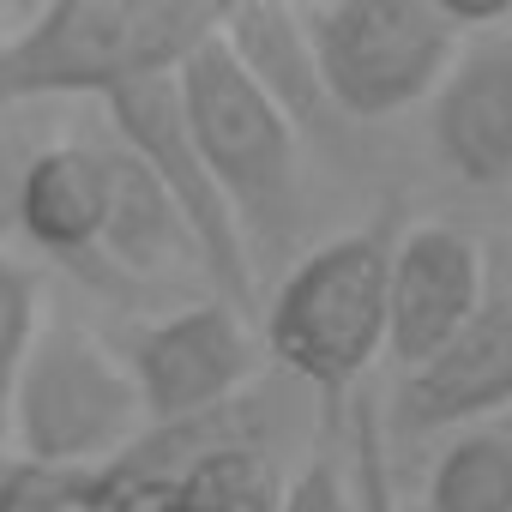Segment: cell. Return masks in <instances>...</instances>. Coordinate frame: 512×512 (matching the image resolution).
Masks as SVG:
<instances>
[{
    "mask_svg": "<svg viewBox=\"0 0 512 512\" xmlns=\"http://www.w3.org/2000/svg\"><path fill=\"white\" fill-rule=\"evenodd\" d=\"M482 253L452 223H410L392 241L386 272V356L416 368L482 308Z\"/></svg>",
    "mask_w": 512,
    "mask_h": 512,
    "instance_id": "30bf717a",
    "label": "cell"
},
{
    "mask_svg": "<svg viewBox=\"0 0 512 512\" xmlns=\"http://www.w3.org/2000/svg\"><path fill=\"white\" fill-rule=\"evenodd\" d=\"M296 13L338 121L404 115L446 79L470 31L506 19V7H458V0H326Z\"/></svg>",
    "mask_w": 512,
    "mask_h": 512,
    "instance_id": "277c9868",
    "label": "cell"
},
{
    "mask_svg": "<svg viewBox=\"0 0 512 512\" xmlns=\"http://www.w3.org/2000/svg\"><path fill=\"white\" fill-rule=\"evenodd\" d=\"M223 49L235 55V67L260 85V97L296 127V133H332V103L320 91V67L302 31L296 7H278V0H253V7H223L217 25Z\"/></svg>",
    "mask_w": 512,
    "mask_h": 512,
    "instance_id": "8fae6325",
    "label": "cell"
},
{
    "mask_svg": "<svg viewBox=\"0 0 512 512\" xmlns=\"http://www.w3.org/2000/svg\"><path fill=\"white\" fill-rule=\"evenodd\" d=\"M103 266L127 272V278H157V272H175L181 260H193V241L175 217V205L163 199V187L151 181V169L121 151V145H103Z\"/></svg>",
    "mask_w": 512,
    "mask_h": 512,
    "instance_id": "4fadbf2b",
    "label": "cell"
},
{
    "mask_svg": "<svg viewBox=\"0 0 512 512\" xmlns=\"http://www.w3.org/2000/svg\"><path fill=\"white\" fill-rule=\"evenodd\" d=\"M422 512H512V428H464L428 470Z\"/></svg>",
    "mask_w": 512,
    "mask_h": 512,
    "instance_id": "5bb4252c",
    "label": "cell"
},
{
    "mask_svg": "<svg viewBox=\"0 0 512 512\" xmlns=\"http://www.w3.org/2000/svg\"><path fill=\"white\" fill-rule=\"evenodd\" d=\"M103 103H109V121H115V145L133 151L151 169V181L163 187V199L175 205V217L193 241V266L211 278L217 302H229L241 320H253L260 314V278H253V260H247L241 229H235L211 169L193 151L175 79H145V85H127Z\"/></svg>",
    "mask_w": 512,
    "mask_h": 512,
    "instance_id": "8992f818",
    "label": "cell"
},
{
    "mask_svg": "<svg viewBox=\"0 0 512 512\" xmlns=\"http://www.w3.org/2000/svg\"><path fill=\"white\" fill-rule=\"evenodd\" d=\"M223 25L205 0H55L0 43V115L37 97H115L175 79Z\"/></svg>",
    "mask_w": 512,
    "mask_h": 512,
    "instance_id": "6da1fadb",
    "label": "cell"
},
{
    "mask_svg": "<svg viewBox=\"0 0 512 512\" xmlns=\"http://www.w3.org/2000/svg\"><path fill=\"white\" fill-rule=\"evenodd\" d=\"M37 278L25 272V260L0 253V446H7V410H13V386L25 374V356L37 344Z\"/></svg>",
    "mask_w": 512,
    "mask_h": 512,
    "instance_id": "2e32d148",
    "label": "cell"
},
{
    "mask_svg": "<svg viewBox=\"0 0 512 512\" xmlns=\"http://www.w3.org/2000/svg\"><path fill=\"white\" fill-rule=\"evenodd\" d=\"M434 157L464 187L512 181V7L506 19L470 31L434 85Z\"/></svg>",
    "mask_w": 512,
    "mask_h": 512,
    "instance_id": "9c48e42d",
    "label": "cell"
},
{
    "mask_svg": "<svg viewBox=\"0 0 512 512\" xmlns=\"http://www.w3.org/2000/svg\"><path fill=\"white\" fill-rule=\"evenodd\" d=\"M121 368L139 392L145 428L187 422V416H205L253 386V374H260V332L229 302L205 296V302L175 308L169 320L133 332Z\"/></svg>",
    "mask_w": 512,
    "mask_h": 512,
    "instance_id": "52a82bcc",
    "label": "cell"
},
{
    "mask_svg": "<svg viewBox=\"0 0 512 512\" xmlns=\"http://www.w3.org/2000/svg\"><path fill=\"white\" fill-rule=\"evenodd\" d=\"M512 404V296H482V308L416 368H398L380 404L386 440H434L482 428Z\"/></svg>",
    "mask_w": 512,
    "mask_h": 512,
    "instance_id": "ba28073f",
    "label": "cell"
},
{
    "mask_svg": "<svg viewBox=\"0 0 512 512\" xmlns=\"http://www.w3.org/2000/svg\"><path fill=\"white\" fill-rule=\"evenodd\" d=\"M398 217L380 211L362 229L320 241L314 253L278 278L260 350L278 362L284 380L308 386L326 416L362 392V374L386 356V272H392Z\"/></svg>",
    "mask_w": 512,
    "mask_h": 512,
    "instance_id": "7a4b0ae2",
    "label": "cell"
},
{
    "mask_svg": "<svg viewBox=\"0 0 512 512\" xmlns=\"http://www.w3.org/2000/svg\"><path fill=\"white\" fill-rule=\"evenodd\" d=\"M13 464H19V458H13L7 446H0V488H7V476H13Z\"/></svg>",
    "mask_w": 512,
    "mask_h": 512,
    "instance_id": "d6986e66",
    "label": "cell"
},
{
    "mask_svg": "<svg viewBox=\"0 0 512 512\" xmlns=\"http://www.w3.org/2000/svg\"><path fill=\"white\" fill-rule=\"evenodd\" d=\"M169 494L181 512H278L284 470L266 446H229V452L199 458Z\"/></svg>",
    "mask_w": 512,
    "mask_h": 512,
    "instance_id": "9a60e30c",
    "label": "cell"
},
{
    "mask_svg": "<svg viewBox=\"0 0 512 512\" xmlns=\"http://www.w3.org/2000/svg\"><path fill=\"white\" fill-rule=\"evenodd\" d=\"M278 512H362L356 488H350V464L338 452H314L302 464V476L284 482V506Z\"/></svg>",
    "mask_w": 512,
    "mask_h": 512,
    "instance_id": "ac0fdd59",
    "label": "cell"
},
{
    "mask_svg": "<svg viewBox=\"0 0 512 512\" xmlns=\"http://www.w3.org/2000/svg\"><path fill=\"white\" fill-rule=\"evenodd\" d=\"M175 97L193 151L241 229L253 278L266 266H284V253L302 235V133L235 67L223 37L187 55V67L175 73Z\"/></svg>",
    "mask_w": 512,
    "mask_h": 512,
    "instance_id": "3957f363",
    "label": "cell"
},
{
    "mask_svg": "<svg viewBox=\"0 0 512 512\" xmlns=\"http://www.w3.org/2000/svg\"><path fill=\"white\" fill-rule=\"evenodd\" d=\"M145 428L115 350L79 326H43L7 410V452L49 470H103Z\"/></svg>",
    "mask_w": 512,
    "mask_h": 512,
    "instance_id": "5b68a950",
    "label": "cell"
},
{
    "mask_svg": "<svg viewBox=\"0 0 512 512\" xmlns=\"http://www.w3.org/2000/svg\"><path fill=\"white\" fill-rule=\"evenodd\" d=\"M103 199V145H49L19 181V229L31 247L91 272L103 260Z\"/></svg>",
    "mask_w": 512,
    "mask_h": 512,
    "instance_id": "7c38bea8",
    "label": "cell"
},
{
    "mask_svg": "<svg viewBox=\"0 0 512 512\" xmlns=\"http://www.w3.org/2000/svg\"><path fill=\"white\" fill-rule=\"evenodd\" d=\"M0 512H109L97 470H49V464H13L0 488Z\"/></svg>",
    "mask_w": 512,
    "mask_h": 512,
    "instance_id": "e0dca14e",
    "label": "cell"
},
{
    "mask_svg": "<svg viewBox=\"0 0 512 512\" xmlns=\"http://www.w3.org/2000/svg\"><path fill=\"white\" fill-rule=\"evenodd\" d=\"M398 512H422V506H398Z\"/></svg>",
    "mask_w": 512,
    "mask_h": 512,
    "instance_id": "ffe728a7",
    "label": "cell"
}]
</instances>
